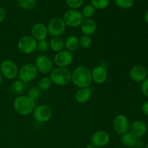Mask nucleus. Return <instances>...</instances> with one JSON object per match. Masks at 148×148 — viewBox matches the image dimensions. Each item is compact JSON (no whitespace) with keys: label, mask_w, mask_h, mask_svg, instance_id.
Listing matches in <instances>:
<instances>
[{"label":"nucleus","mask_w":148,"mask_h":148,"mask_svg":"<svg viewBox=\"0 0 148 148\" xmlns=\"http://www.w3.org/2000/svg\"><path fill=\"white\" fill-rule=\"evenodd\" d=\"M71 82L78 88H90L92 82L90 69L83 65L77 66L72 72Z\"/></svg>","instance_id":"1"},{"label":"nucleus","mask_w":148,"mask_h":148,"mask_svg":"<svg viewBox=\"0 0 148 148\" xmlns=\"http://www.w3.org/2000/svg\"><path fill=\"white\" fill-rule=\"evenodd\" d=\"M13 107L17 114L22 116H27L33 114L36 108V102L27 95H20L15 98Z\"/></svg>","instance_id":"2"},{"label":"nucleus","mask_w":148,"mask_h":148,"mask_svg":"<svg viewBox=\"0 0 148 148\" xmlns=\"http://www.w3.org/2000/svg\"><path fill=\"white\" fill-rule=\"evenodd\" d=\"M49 78L57 86H66L72 80V72L67 68L56 67L50 72Z\"/></svg>","instance_id":"3"},{"label":"nucleus","mask_w":148,"mask_h":148,"mask_svg":"<svg viewBox=\"0 0 148 148\" xmlns=\"http://www.w3.org/2000/svg\"><path fill=\"white\" fill-rule=\"evenodd\" d=\"M38 73V71L34 64L27 63L23 65L20 69H19L17 77L22 82L25 83H29L36 79Z\"/></svg>","instance_id":"4"},{"label":"nucleus","mask_w":148,"mask_h":148,"mask_svg":"<svg viewBox=\"0 0 148 148\" xmlns=\"http://www.w3.org/2000/svg\"><path fill=\"white\" fill-rule=\"evenodd\" d=\"M38 41L31 36H25L20 38L17 41V48L21 53L30 54L37 49Z\"/></svg>","instance_id":"5"},{"label":"nucleus","mask_w":148,"mask_h":148,"mask_svg":"<svg viewBox=\"0 0 148 148\" xmlns=\"http://www.w3.org/2000/svg\"><path fill=\"white\" fill-rule=\"evenodd\" d=\"M66 24L61 17H54L49 21L47 25L48 33L53 37H61L66 30Z\"/></svg>","instance_id":"6"},{"label":"nucleus","mask_w":148,"mask_h":148,"mask_svg":"<svg viewBox=\"0 0 148 148\" xmlns=\"http://www.w3.org/2000/svg\"><path fill=\"white\" fill-rule=\"evenodd\" d=\"M62 19L66 26L70 27H77L80 26L85 18L82 16V12L79 10L71 9L64 13Z\"/></svg>","instance_id":"7"},{"label":"nucleus","mask_w":148,"mask_h":148,"mask_svg":"<svg viewBox=\"0 0 148 148\" xmlns=\"http://www.w3.org/2000/svg\"><path fill=\"white\" fill-rule=\"evenodd\" d=\"M19 69L13 61L6 59L0 64V73L7 79H13L18 75Z\"/></svg>","instance_id":"8"},{"label":"nucleus","mask_w":148,"mask_h":148,"mask_svg":"<svg viewBox=\"0 0 148 148\" xmlns=\"http://www.w3.org/2000/svg\"><path fill=\"white\" fill-rule=\"evenodd\" d=\"M33 114L35 120L38 122H47L52 116V110L49 106L42 104L36 106Z\"/></svg>","instance_id":"9"},{"label":"nucleus","mask_w":148,"mask_h":148,"mask_svg":"<svg viewBox=\"0 0 148 148\" xmlns=\"http://www.w3.org/2000/svg\"><path fill=\"white\" fill-rule=\"evenodd\" d=\"M34 64L38 71L42 74L50 73L53 69V62L47 55L41 54L37 56Z\"/></svg>","instance_id":"10"},{"label":"nucleus","mask_w":148,"mask_h":148,"mask_svg":"<svg viewBox=\"0 0 148 148\" xmlns=\"http://www.w3.org/2000/svg\"><path fill=\"white\" fill-rule=\"evenodd\" d=\"M74 59L73 53L67 50H62L57 52L53 58V62L58 67L66 68L72 63Z\"/></svg>","instance_id":"11"},{"label":"nucleus","mask_w":148,"mask_h":148,"mask_svg":"<svg viewBox=\"0 0 148 148\" xmlns=\"http://www.w3.org/2000/svg\"><path fill=\"white\" fill-rule=\"evenodd\" d=\"M130 121L128 118L124 114H119L114 117L113 121V127L117 134H122L128 132L130 129Z\"/></svg>","instance_id":"12"},{"label":"nucleus","mask_w":148,"mask_h":148,"mask_svg":"<svg viewBox=\"0 0 148 148\" xmlns=\"http://www.w3.org/2000/svg\"><path fill=\"white\" fill-rule=\"evenodd\" d=\"M91 142L97 147H105L109 143L110 135L106 131L98 130L92 134Z\"/></svg>","instance_id":"13"},{"label":"nucleus","mask_w":148,"mask_h":148,"mask_svg":"<svg viewBox=\"0 0 148 148\" xmlns=\"http://www.w3.org/2000/svg\"><path fill=\"white\" fill-rule=\"evenodd\" d=\"M92 80L95 83L101 85L104 83L108 78V71L103 65H98L95 66L91 71Z\"/></svg>","instance_id":"14"},{"label":"nucleus","mask_w":148,"mask_h":148,"mask_svg":"<svg viewBox=\"0 0 148 148\" xmlns=\"http://www.w3.org/2000/svg\"><path fill=\"white\" fill-rule=\"evenodd\" d=\"M31 36L34 38L37 41L46 40L48 35L47 26L42 23H37L33 25L30 30Z\"/></svg>","instance_id":"15"},{"label":"nucleus","mask_w":148,"mask_h":148,"mask_svg":"<svg viewBox=\"0 0 148 148\" xmlns=\"http://www.w3.org/2000/svg\"><path fill=\"white\" fill-rule=\"evenodd\" d=\"M147 130V124L141 120H136L130 125L129 131L137 139L143 137Z\"/></svg>","instance_id":"16"},{"label":"nucleus","mask_w":148,"mask_h":148,"mask_svg":"<svg viewBox=\"0 0 148 148\" xmlns=\"http://www.w3.org/2000/svg\"><path fill=\"white\" fill-rule=\"evenodd\" d=\"M97 27H98L97 23L92 18L84 19L82 24L80 25L81 31L85 36H91L95 34L97 30Z\"/></svg>","instance_id":"17"},{"label":"nucleus","mask_w":148,"mask_h":148,"mask_svg":"<svg viewBox=\"0 0 148 148\" xmlns=\"http://www.w3.org/2000/svg\"><path fill=\"white\" fill-rule=\"evenodd\" d=\"M130 78L135 82H142L147 78V69L143 66H134L130 71Z\"/></svg>","instance_id":"18"},{"label":"nucleus","mask_w":148,"mask_h":148,"mask_svg":"<svg viewBox=\"0 0 148 148\" xmlns=\"http://www.w3.org/2000/svg\"><path fill=\"white\" fill-rule=\"evenodd\" d=\"M92 96V90L90 88H79L75 93V100L79 103H85L90 99Z\"/></svg>","instance_id":"19"},{"label":"nucleus","mask_w":148,"mask_h":148,"mask_svg":"<svg viewBox=\"0 0 148 148\" xmlns=\"http://www.w3.org/2000/svg\"><path fill=\"white\" fill-rule=\"evenodd\" d=\"M79 47V38L75 36H70L64 40V48L68 51L74 52Z\"/></svg>","instance_id":"20"},{"label":"nucleus","mask_w":148,"mask_h":148,"mask_svg":"<svg viewBox=\"0 0 148 148\" xmlns=\"http://www.w3.org/2000/svg\"><path fill=\"white\" fill-rule=\"evenodd\" d=\"M49 48L56 53L61 51L64 48V40L61 37H53L49 41Z\"/></svg>","instance_id":"21"},{"label":"nucleus","mask_w":148,"mask_h":148,"mask_svg":"<svg viewBox=\"0 0 148 148\" xmlns=\"http://www.w3.org/2000/svg\"><path fill=\"white\" fill-rule=\"evenodd\" d=\"M121 141L126 147H133L136 145L137 139L130 132H127L121 135Z\"/></svg>","instance_id":"22"},{"label":"nucleus","mask_w":148,"mask_h":148,"mask_svg":"<svg viewBox=\"0 0 148 148\" xmlns=\"http://www.w3.org/2000/svg\"><path fill=\"white\" fill-rule=\"evenodd\" d=\"M28 83H25L22 82L20 79L15 80L12 82V84L10 86V90L14 94H20L25 90V85Z\"/></svg>","instance_id":"23"},{"label":"nucleus","mask_w":148,"mask_h":148,"mask_svg":"<svg viewBox=\"0 0 148 148\" xmlns=\"http://www.w3.org/2000/svg\"><path fill=\"white\" fill-rule=\"evenodd\" d=\"M52 85V82L49 77H43L39 80L38 83V87L40 88V90L47 91L51 88Z\"/></svg>","instance_id":"24"},{"label":"nucleus","mask_w":148,"mask_h":148,"mask_svg":"<svg viewBox=\"0 0 148 148\" xmlns=\"http://www.w3.org/2000/svg\"><path fill=\"white\" fill-rule=\"evenodd\" d=\"M19 6L25 10H30L35 7L36 0H17Z\"/></svg>","instance_id":"25"},{"label":"nucleus","mask_w":148,"mask_h":148,"mask_svg":"<svg viewBox=\"0 0 148 148\" xmlns=\"http://www.w3.org/2000/svg\"><path fill=\"white\" fill-rule=\"evenodd\" d=\"M82 14L84 18H92V16L95 13V8L92 5V4H87L82 8Z\"/></svg>","instance_id":"26"},{"label":"nucleus","mask_w":148,"mask_h":148,"mask_svg":"<svg viewBox=\"0 0 148 148\" xmlns=\"http://www.w3.org/2000/svg\"><path fill=\"white\" fill-rule=\"evenodd\" d=\"M40 95H41V90L38 86L31 87L27 91V96L35 101L38 99Z\"/></svg>","instance_id":"27"},{"label":"nucleus","mask_w":148,"mask_h":148,"mask_svg":"<svg viewBox=\"0 0 148 148\" xmlns=\"http://www.w3.org/2000/svg\"><path fill=\"white\" fill-rule=\"evenodd\" d=\"M92 41L90 36L82 35V36L79 38V46H80L82 49H89V48L91 46V45H92Z\"/></svg>","instance_id":"28"},{"label":"nucleus","mask_w":148,"mask_h":148,"mask_svg":"<svg viewBox=\"0 0 148 148\" xmlns=\"http://www.w3.org/2000/svg\"><path fill=\"white\" fill-rule=\"evenodd\" d=\"M90 1L95 10H103L107 8L110 4V0H90Z\"/></svg>","instance_id":"29"},{"label":"nucleus","mask_w":148,"mask_h":148,"mask_svg":"<svg viewBox=\"0 0 148 148\" xmlns=\"http://www.w3.org/2000/svg\"><path fill=\"white\" fill-rule=\"evenodd\" d=\"M117 7L121 9H129L134 4V0H114Z\"/></svg>","instance_id":"30"},{"label":"nucleus","mask_w":148,"mask_h":148,"mask_svg":"<svg viewBox=\"0 0 148 148\" xmlns=\"http://www.w3.org/2000/svg\"><path fill=\"white\" fill-rule=\"evenodd\" d=\"M85 0H66V3L72 10H77L83 4Z\"/></svg>","instance_id":"31"},{"label":"nucleus","mask_w":148,"mask_h":148,"mask_svg":"<svg viewBox=\"0 0 148 148\" xmlns=\"http://www.w3.org/2000/svg\"><path fill=\"white\" fill-rule=\"evenodd\" d=\"M49 49V43L46 40H42L38 41L37 49L40 52H46Z\"/></svg>","instance_id":"32"},{"label":"nucleus","mask_w":148,"mask_h":148,"mask_svg":"<svg viewBox=\"0 0 148 148\" xmlns=\"http://www.w3.org/2000/svg\"><path fill=\"white\" fill-rule=\"evenodd\" d=\"M141 92L145 97L148 98V78H146L143 82H141V86H140Z\"/></svg>","instance_id":"33"},{"label":"nucleus","mask_w":148,"mask_h":148,"mask_svg":"<svg viewBox=\"0 0 148 148\" xmlns=\"http://www.w3.org/2000/svg\"><path fill=\"white\" fill-rule=\"evenodd\" d=\"M142 111H143V114L148 116V101H146L143 104L142 106Z\"/></svg>","instance_id":"34"},{"label":"nucleus","mask_w":148,"mask_h":148,"mask_svg":"<svg viewBox=\"0 0 148 148\" xmlns=\"http://www.w3.org/2000/svg\"><path fill=\"white\" fill-rule=\"evenodd\" d=\"M6 17V11L2 7H0V23L4 21Z\"/></svg>","instance_id":"35"},{"label":"nucleus","mask_w":148,"mask_h":148,"mask_svg":"<svg viewBox=\"0 0 148 148\" xmlns=\"http://www.w3.org/2000/svg\"><path fill=\"white\" fill-rule=\"evenodd\" d=\"M85 148H97L96 146L94 145L92 143H90V144H88L87 145L86 147H85Z\"/></svg>","instance_id":"36"},{"label":"nucleus","mask_w":148,"mask_h":148,"mask_svg":"<svg viewBox=\"0 0 148 148\" xmlns=\"http://www.w3.org/2000/svg\"><path fill=\"white\" fill-rule=\"evenodd\" d=\"M145 20L146 23L148 24V10L146 12L145 14Z\"/></svg>","instance_id":"37"},{"label":"nucleus","mask_w":148,"mask_h":148,"mask_svg":"<svg viewBox=\"0 0 148 148\" xmlns=\"http://www.w3.org/2000/svg\"><path fill=\"white\" fill-rule=\"evenodd\" d=\"M2 82H3V77L2 75H1V74L0 73V86H1V84H2Z\"/></svg>","instance_id":"38"},{"label":"nucleus","mask_w":148,"mask_h":148,"mask_svg":"<svg viewBox=\"0 0 148 148\" xmlns=\"http://www.w3.org/2000/svg\"><path fill=\"white\" fill-rule=\"evenodd\" d=\"M145 148H148V144L147 145H146V147H145Z\"/></svg>","instance_id":"39"},{"label":"nucleus","mask_w":148,"mask_h":148,"mask_svg":"<svg viewBox=\"0 0 148 148\" xmlns=\"http://www.w3.org/2000/svg\"><path fill=\"white\" fill-rule=\"evenodd\" d=\"M147 77H148V69L147 70Z\"/></svg>","instance_id":"40"}]
</instances>
